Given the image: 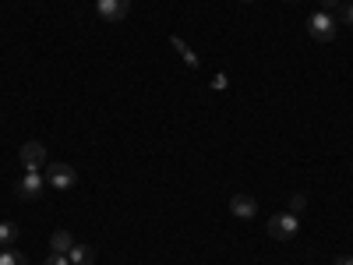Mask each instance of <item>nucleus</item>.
I'll list each match as a JSON object with an SVG mask.
<instances>
[{"label":"nucleus","instance_id":"17","mask_svg":"<svg viewBox=\"0 0 353 265\" xmlns=\"http://www.w3.org/2000/svg\"><path fill=\"white\" fill-rule=\"evenodd\" d=\"M332 265H353V258H346V255H343V258H336Z\"/></svg>","mask_w":353,"mask_h":265},{"label":"nucleus","instance_id":"5","mask_svg":"<svg viewBox=\"0 0 353 265\" xmlns=\"http://www.w3.org/2000/svg\"><path fill=\"white\" fill-rule=\"evenodd\" d=\"M18 156H21L25 170H39V166H46V145L43 141H25Z\"/></svg>","mask_w":353,"mask_h":265},{"label":"nucleus","instance_id":"4","mask_svg":"<svg viewBox=\"0 0 353 265\" xmlns=\"http://www.w3.org/2000/svg\"><path fill=\"white\" fill-rule=\"evenodd\" d=\"M96 11L103 21H124L131 11V0H96Z\"/></svg>","mask_w":353,"mask_h":265},{"label":"nucleus","instance_id":"2","mask_svg":"<svg viewBox=\"0 0 353 265\" xmlns=\"http://www.w3.org/2000/svg\"><path fill=\"white\" fill-rule=\"evenodd\" d=\"M46 181L57 188V191H71L78 184V173L71 163H46Z\"/></svg>","mask_w":353,"mask_h":265},{"label":"nucleus","instance_id":"16","mask_svg":"<svg viewBox=\"0 0 353 265\" xmlns=\"http://www.w3.org/2000/svg\"><path fill=\"white\" fill-rule=\"evenodd\" d=\"M336 8H339V0H321V11H325V14L336 11Z\"/></svg>","mask_w":353,"mask_h":265},{"label":"nucleus","instance_id":"15","mask_svg":"<svg viewBox=\"0 0 353 265\" xmlns=\"http://www.w3.org/2000/svg\"><path fill=\"white\" fill-rule=\"evenodd\" d=\"M304 205H307V198H304V195H293V216H297V213L304 209Z\"/></svg>","mask_w":353,"mask_h":265},{"label":"nucleus","instance_id":"8","mask_svg":"<svg viewBox=\"0 0 353 265\" xmlns=\"http://www.w3.org/2000/svg\"><path fill=\"white\" fill-rule=\"evenodd\" d=\"M68 258H71V265H92L96 262V248L92 244H74L68 251Z\"/></svg>","mask_w":353,"mask_h":265},{"label":"nucleus","instance_id":"11","mask_svg":"<svg viewBox=\"0 0 353 265\" xmlns=\"http://www.w3.org/2000/svg\"><path fill=\"white\" fill-rule=\"evenodd\" d=\"M14 241H18V226L14 223H0V251L11 248Z\"/></svg>","mask_w":353,"mask_h":265},{"label":"nucleus","instance_id":"3","mask_svg":"<svg viewBox=\"0 0 353 265\" xmlns=\"http://www.w3.org/2000/svg\"><path fill=\"white\" fill-rule=\"evenodd\" d=\"M297 226H301V219L293 213H279V216L269 219V237L272 241H293L297 237Z\"/></svg>","mask_w":353,"mask_h":265},{"label":"nucleus","instance_id":"12","mask_svg":"<svg viewBox=\"0 0 353 265\" xmlns=\"http://www.w3.org/2000/svg\"><path fill=\"white\" fill-rule=\"evenodd\" d=\"M0 265H28V258L21 251H14V248H4L0 251Z\"/></svg>","mask_w":353,"mask_h":265},{"label":"nucleus","instance_id":"1","mask_svg":"<svg viewBox=\"0 0 353 265\" xmlns=\"http://www.w3.org/2000/svg\"><path fill=\"white\" fill-rule=\"evenodd\" d=\"M307 32H311V39H318V43H332V39H336V18L325 14V11H314V14L307 18Z\"/></svg>","mask_w":353,"mask_h":265},{"label":"nucleus","instance_id":"19","mask_svg":"<svg viewBox=\"0 0 353 265\" xmlns=\"http://www.w3.org/2000/svg\"><path fill=\"white\" fill-rule=\"evenodd\" d=\"M244 4H254V0H244Z\"/></svg>","mask_w":353,"mask_h":265},{"label":"nucleus","instance_id":"6","mask_svg":"<svg viewBox=\"0 0 353 265\" xmlns=\"http://www.w3.org/2000/svg\"><path fill=\"white\" fill-rule=\"evenodd\" d=\"M230 213H233V219H254V216H258V202L241 191V195L230 198Z\"/></svg>","mask_w":353,"mask_h":265},{"label":"nucleus","instance_id":"9","mask_svg":"<svg viewBox=\"0 0 353 265\" xmlns=\"http://www.w3.org/2000/svg\"><path fill=\"white\" fill-rule=\"evenodd\" d=\"M170 46H173L176 53H181V57H184V64H188L191 71H198V57L191 53V46H188V43H184L181 36H170Z\"/></svg>","mask_w":353,"mask_h":265},{"label":"nucleus","instance_id":"10","mask_svg":"<svg viewBox=\"0 0 353 265\" xmlns=\"http://www.w3.org/2000/svg\"><path fill=\"white\" fill-rule=\"evenodd\" d=\"M50 248H53V251H61V255H68V251L74 248V237H71L68 230H53V237H50Z\"/></svg>","mask_w":353,"mask_h":265},{"label":"nucleus","instance_id":"7","mask_svg":"<svg viewBox=\"0 0 353 265\" xmlns=\"http://www.w3.org/2000/svg\"><path fill=\"white\" fill-rule=\"evenodd\" d=\"M39 195H43V177H39V170H28L21 181H18V198L32 202V198H39Z\"/></svg>","mask_w":353,"mask_h":265},{"label":"nucleus","instance_id":"14","mask_svg":"<svg viewBox=\"0 0 353 265\" xmlns=\"http://www.w3.org/2000/svg\"><path fill=\"white\" fill-rule=\"evenodd\" d=\"M46 265H71V258H68V255H61V251H53V255L46 258Z\"/></svg>","mask_w":353,"mask_h":265},{"label":"nucleus","instance_id":"13","mask_svg":"<svg viewBox=\"0 0 353 265\" xmlns=\"http://www.w3.org/2000/svg\"><path fill=\"white\" fill-rule=\"evenodd\" d=\"M339 21L353 25V4H339Z\"/></svg>","mask_w":353,"mask_h":265},{"label":"nucleus","instance_id":"18","mask_svg":"<svg viewBox=\"0 0 353 265\" xmlns=\"http://www.w3.org/2000/svg\"><path fill=\"white\" fill-rule=\"evenodd\" d=\"M286 4H297V0H286Z\"/></svg>","mask_w":353,"mask_h":265}]
</instances>
